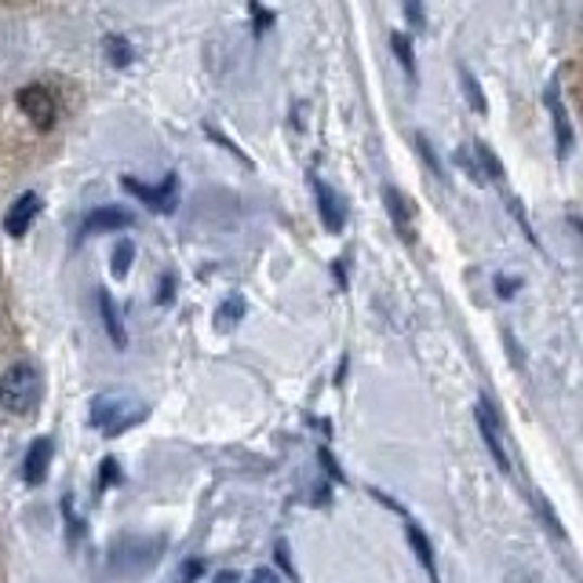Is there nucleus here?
Masks as SVG:
<instances>
[{
	"label": "nucleus",
	"mask_w": 583,
	"mask_h": 583,
	"mask_svg": "<svg viewBox=\"0 0 583 583\" xmlns=\"http://www.w3.org/2000/svg\"><path fill=\"white\" fill-rule=\"evenodd\" d=\"M139 419H147V408H142L136 397H128L121 391L99 394L96 402H91V423H96L106 438L125 434L128 427L139 423Z\"/></svg>",
	"instance_id": "obj_1"
},
{
	"label": "nucleus",
	"mask_w": 583,
	"mask_h": 583,
	"mask_svg": "<svg viewBox=\"0 0 583 583\" xmlns=\"http://www.w3.org/2000/svg\"><path fill=\"white\" fill-rule=\"evenodd\" d=\"M40 402V372L29 362H18L0 376V408L15 416L34 413Z\"/></svg>",
	"instance_id": "obj_2"
},
{
	"label": "nucleus",
	"mask_w": 583,
	"mask_h": 583,
	"mask_svg": "<svg viewBox=\"0 0 583 583\" xmlns=\"http://www.w3.org/2000/svg\"><path fill=\"white\" fill-rule=\"evenodd\" d=\"M161 540H121L114 547V555H110V569L117 572V576H131V572H147L153 561L161 555Z\"/></svg>",
	"instance_id": "obj_3"
},
{
	"label": "nucleus",
	"mask_w": 583,
	"mask_h": 583,
	"mask_svg": "<svg viewBox=\"0 0 583 583\" xmlns=\"http://www.w3.org/2000/svg\"><path fill=\"white\" fill-rule=\"evenodd\" d=\"M121 187H125L131 198H139L150 212H157V216H172V212L179 208V179L176 176H168L165 182H157V187H147V182L125 176Z\"/></svg>",
	"instance_id": "obj_4"
},
{
	"label": "nucleus",
	"mask_w": 583,
	"mask_h": 583,
	"mask_svg": "<svg viewBox=\"0 0 583 583\" xmlns=\"http://www.w3.org/2000/svg\"><path fill=\"white\" fill-rule=\"evenodd\" d=\"M18 110H23V114L29 117V125L40 128V131H48L59 117L55 96H51L45 85H26L23 91H18Z\"/></svg>",
	"instance_id": "obj_5"
},
{
	"label": "nucleus",
	"mask_w": 583,
	"mask_h": 583,
	"mask_svg": "<svg viewBox=\"0 0 583 583\" xmlns=\"http://www.w3.org/2000/svg\"><path fill=\"white\" fill-rule=\"evenodd\" d=\"M474 416H478V431H482V438H485V445H489V453H493V459H496V467L504 470H510V456H507V448H504V434H499V423H496V416H493V405L485 402H478V408H474Z\"/></svg>",
	"instance_id": "obj_6"
},
{
	"label": "nucleus",
	"mask_w": 583,
	"mask_h": 583,
	"mask_svg": "<svg viewBox=\"0 0 583 583\" xmlns=\"http://www.w3.org/2000/svg\"><path fill=\"white\" fill-rule=\"evenodd\" d=\"M136 227V216L125 208H96L88 212L85 223H80V238H91V233H114V230H128Z\"/></svg>",
	"instance_id": "obj_7"
},
{
	"label": "nucleus",
	"mask_w": 583,
	"mask_h": 583,
	"mask_svg": "<svg viewBox=\"0 0 583 583\" xmlns=\"http://www.w3.org/2000/svg\"><path fill=\"white\" fill-rule=\"evenodd\" d=\"M310 187L317 193V212H321V223H325V230H332V233H340L343 230V223H346V212H343V201H340V193H335L329 182L325 179H310Z\"/></svg>",
	"instance_id": "obj_8"
},
{
	"label": "nucleus",
	"mask_w": 583,
	"mask_h": 583,
	"mask_svg": "<svg viewBox=\"0 0 583 583\" xmlns=\"http://www.w3.org/2000/svg\"><path fill=\"white\" fill-rule=\"evenodd\" d=\"M40 216V198L37 193H23L12 208H8L4 216V233H12V238H23V233L34 227V219Z\"/></svg>",
	"instance_id": "obj_9"
},
{
	"label": "nucleus",
	"mask_w": 583,
	"mask_h": 583,
	"mask_svg": "<svg viewBox=\"0 0 583 583\" xmlns=\"http://www.w3.org/2000/svg\"><path fill=\"white\" fill-rule=\"evenodd\" d=\"M48 464H51V438H37V442L26 448V459H23L26 485H40V482H45V478H48Z\"/></svg>",
	"instance_id": "obj_10"
},
{
	"label": "nucleus",
	"mask_w": 583,
	"mask_h": 583,
	"mask_svg": "<svg viewBox=\"0 0 583 583\" xmlns=\"http://www.w3.org/2000/svg\"><path fill=\"white\" fill-rule=\"evenodd\" d=\"M99 314H102V325H106V332H110V340H114V346H117V351H125V346H128V332H125V321H121L117 303L110 300L106 289H99Z\"/></svg>",
	"instance_id": "obj_11"
},
{
	"label": "nucleus",
	"mask_w": 583,
	"mask_h": 583,
	"mask_svg": "<svg viewBox=\"0 0 583 583\" xmlns=\"http://www.w3.org/2000/svg\"><path fill=\"white\" fill-rule=\"evenodd\" d=\"M547 106H550V117H555V131H558V150L561 157L572 150V125H569V114H566V102L558 96V85L547 88Z\"/></svg>",
	"instance_id": "obj_12"
},
{
	"label": "nucleus",
	"mask_w": 583,
	"mask_h": 583,
	"mask_svg": "<svg viewBox=\"0 0 583 583\" xmlns=\"http://www.w3.org/2000/svg\"><path fill=\"white\" fill-rule=\"evenodd\" d=\"M383 201H386V212H391V219H394L397 233H402L405 241H413V238H416V230H413V212H408V201H405L394 187H386V190H383Z\"/></svg>",
	"instance_id": "obj_13"
},
{
	"label": "nucleus",
	"mask_w": 583,
	"mask_h": 583,
	"mask_svg": "<svg viewBox=\"0 0 583 583\" xmlns=\"http://www.w3.org/2000/svg\"><path fill=\"white\" fill-rule=\"evenodd\" d=\"M405 536H408V544H413V550H416V558H419V566L427 569V576H431L434 583H438V566H434V547H431V540L423 536V529L416 525L413 518L405 521Z\"/></svg>",
	"instance_id": "obj_14"
},
{
	"label": "nucleus",
	"mask_w": 583,
	"mask_h": 583,
	"mask_svg": "<svg viewBox=\"0 0 583 583\" xmlns=\"http://www.w3.org/2000/svg\"><path fill=\"white\" fill-rule=\"evenodd\" d=\"M102 55H106V63H110V66L125 69V66L131 63V59H136V48H131L121 34H110L106 40H102Z\"/></svg>",
	"instance_id": "obj_15"
},
{
	"label": "nucleus",
	"mask_w": 583,
	"mask_h": 583,
	"mask_svg": "<svg viewBox=\"0 0 583 583\" xmlns=\"http://www.w3.org/2000/svg\"><path fill=\"white\" fill-rule=\"evenodd\" d=\"M241 317H244V300H241V295H230V300L216 310V325H219V329H233Z\"/></svg>",
	"instance_id": "obj_16"
},
{
	"label": "nucleus",
	"mask_w": 583,
	"mask_h": 583,
	"mask_svg": "<svg viewBox=\"0 0 583 583\" xmlns=\"http://www.w3.org/2000/svg\"><path fill=\"white\" fill-rule=\"evenodd\" d=\"M131 259H136V244L131 241H121L117 249H114V278H125V274L131 270Z\"/></svg>",
	"instance_id": "obj_17"
},
{
	"label": "nucleus",
	"mask_w": 583,
	"mask_h": 583,
	"mask_svg": "<svg viewBox=\"0 0 583 583\" xmlns=\"http://www.w3.org/2000/svg\"><path fill=\"white\" fill-rule=\"evenodd\" d=\"M474 153H478V161H482L489 179H504V165H499V157L485 147V142H474Z\"/></svg>",
	"instance_id": "obj_18"
},
{
	"label": "nucleus",
	"mask_w": 583,
	"mask_h": 583,
	"mask_svg": "<svg viewBox=\"0 0 583 583\" xmlns=\"http://www.w3.org/2000/svg\"><path fill=\"white\" fill-rule=\"evenodd\" d=\"M391 48H394L397 63H402L408 74L416 77V59H413V45H408V37H405V34H394V37H391Z\"/></svg>",
	"instance_id": "obj_19"
},
{
	"label": "nucleus",
	"mask_w": 583,
	"mask_h": 583,
	"mask_svg": "<svg viewBox=\"0 0 583 583\" xmlns=\"http://www.w3.org/2000/svg\"><path fill=\"white\" fill-rule=\"evenodd\" d=\"M464 96L470 99V106H474V114H485V96H482V85H478L474 74H467L464 69Z\"/></svg>",
	"instance_id": "obj_20"
},
{
	"label": "nucleus",
	"mask_w": 583,
	"mask_h": 583,
	"mask_svg": "<svg viewBox=\"0 0 583 583\" xmlns=\"http://www.w3.org/2000/svg\"><path fill=\"white\" fill-rule=\"evenodd\" d=\"M201 572H204V561L201 558H187L179 566V576H176V583H193V580H201Z\"/></svg>",
	"instance_id": "obj_21"
},
{
	"label": "nucleus",
	"mask_w": 583,
	"mask_h": 583,
	"mask_svg": "<svg viewBox=\"0 0 583 583\" xmlns=\"http://www.w3.org/2000/svg\"><path fill=\"white\" fill-rule=\"evenodd\" d=\"M172 300H176V274H168L165 281H161V292H157V303L168 306Z\"/></svg>",
	"instance_id": "obj_22"
},
{
	"label": "nucleus",
	"mask_w": 583,
	"mask_h": 583,
	"mask_svg": "<svg viewBox=\"0 0 583 583\" xmlns=\"http://www.w3.org/2000/svg\"><path fill=\"white\" fill-rule=\"evenodd\" d=\"M252 15H255V34H263V29H270V26H274V15L267 12V8L252 4Z\"/></svg>",
	"instance_id": "obj_23"
},
{
	"label": "nucleus",
	"mask_w": 583,
	"mask_h": 583,
	"mask_svg": "<svg viewBox=\"0 0 583 583\" xmlns=\"http://www.w3.org/2000/svg\"><path fill=\"white\" fill-rule=\"evenodd\" d=\"M99 482H102V485H114V482H117V459H106V464H102Z\"/></svg>",
	"instance_id": "obj_24"
},
{
	"label": "nucleus",
	"mask_w": 583,
	"mask_h": 583,
	"mask_svg": "<svg viewBox=\"0 0 583 583\" xmlns=\"http://www.w3.org/2000/svg\"><path fill=\"white\" fill-rule=\"evenodd\" d=\"M249 583H281V576H278V572H270V569H255Z\"/></svg>",
	"instance_id": "obj_25"
},
{
	"label": "nucleus",
	"mask_w": 583,
	"mask_h": 583,
	"mask_svg": "<svg viewBox=\"0 0 583 583\" xmlns=\"http://www.w3.org/2000/svg\"><path fill=\"white\" fill-rule=\"evenodd\" d=\"M212 583H241V576H238V572H230V569H227V572H219V576L212 580Z\"/></svg>",
	"instance_id": "obj_26"
},
{
	"label": "nucleus",
	"mask_w": 583,
	"mask_h": 583,
	"mask_svg": "<svg viewBox=\"0 0 583 583\" xmlns=\"http://www.w3.org/2000/svg\"><path fill=\"white\" fill-rule=\"evenodd\" d=\"M405 15H408V18H413V23H419V18H423V12H419V8H416V4H408V8H405Z\"/></svg>",
	"instance_id": "obj_27"
}]
</instances>
